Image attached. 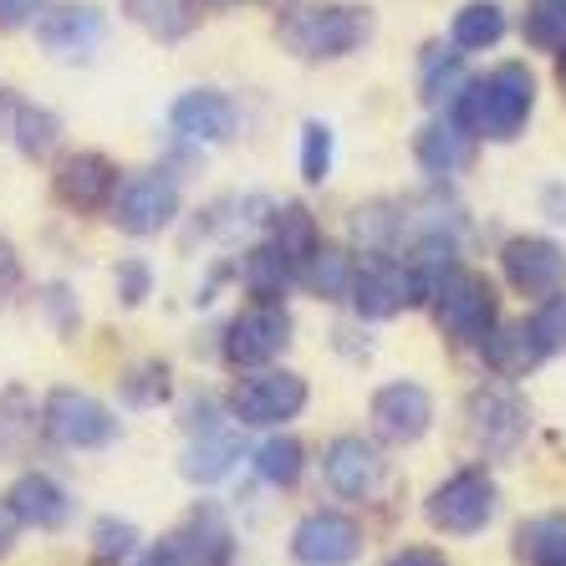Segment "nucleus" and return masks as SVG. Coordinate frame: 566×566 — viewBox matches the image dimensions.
Here are the masks:
<instances>
[{"mask_svg":"<svg viewBox=\"0 0 566 566\" xmlns=\"http://www.w3.org/2000/svg\"><path fill=\"white\" fill-rule=\"evenodd\" d=\"M454 113L464 118V128L474 138H490V144H511L521 138L536 113V72L526 62H501L490 66L485 77H470V87L460 93Z\"/></svg>","mask_w":566,"mask_h":566,"instance_id":"1","label":"nucleus"},{"mask_svg":"<svg viewBox=\"0 0 566 566\" xmlns=\"http://www.w3.org/2000/svg\"><path fill=\"white\" fill-rule=\"evenodd\" d=\"M423 276V302L434 306V322L464 347H480L490 332L501 327V302L485 276H474L460 261H439Z\"/></svg>","mask_w":566,"mask_h":566,"instance_id":"2","label":"nucleus"},{"mask_svg":"<svg viewBox=\"0 0 566 566\" xmlns=\"http://www.w3.org/2000/svg\"><path fill=\"white\" fill-rule=\"evenodd\" d=\"M276 31L291 56L337 62V56H353L373 36V11L353 6V0H312V6H286Z\"/></svg>","mask_w":566,"mask_h":566,"instance_id":"3","label":"nucleus"},{"mask_svg":"<svg viewBox=\"0 0 566 566\" xmlns=\"http://www.w3.org/2000/svg\"><path fill=\"white\" fill-rule=\"evenodd\" d=\"M306 398H312V388H306L302 373L245 368L240 382L230 388V419L240 429H281V423H291L306 409Z\"/></svg>","mask_w":566,"mask_h":566,"instance_id":"4","label":"nucleus"},{"mask_svg":"<svg viewBox=\"0 0 566 566\" xmlns=\"http://www.w3.org/2000/svg\"><path fill=\"white\" fill-rule=\"evenodd\" d=\"M118 434V413L82 388H52L41 398V439H52L56 449H107Z\"/></svg>","mask_w":566,"mask_h":566,"instance_id":"5","label":"nucleus"},{"mask_svg":"<svg viewBox=\"0 0 566 566\" xmlns=\"http://www.w3.org/2000/svg\"><path fill=\"white\" fill-rule=\"evenodd\" d=\"M353 312L363 322H388V316H403L409 306L423 302V276L413 261H398V255H368L353 276Z\"/></svg>","mask_w":566,"mask_h":566,"instance_id":"6","label":"nucleus"},{"mask_svg":"<svg viewBox=\"0 0 566 566\" xmlns=\"http://www.w3.org/2000/svg\"><path fill=\"white\" fill-rule=\"evenodd\" d=\"M495 511H501V490L485 470L449 474L444 485H434V495L423 501L429 526L444 531V536H474V531H485L495 521Z\"/></svg>","mask_w":566,"mask_h":566,"instance_id":"7","label":"nucleus"},{"mask_svg":"<svg viewBox=\"0 0 566 566\" xmlns=\"http://www.w3.org/2000/svg\"><path fill=\"white\" fill-rule=\"evenodd\" d=\"M291 312L281 302H255L245 312L230 316V327L220 337V357L230 363L235 373L245 368H265V363H276L281 353L291 347Z\"/></svg>","mask_w":566,"mask_h":566,"instance_id":"8","label":"nucleus"},{"mask_svg":"<svg viewBox=\"0 0 566 566\" xmlns=\"http://www.w3.org/2000/svg\"><path fill=\"white\" fill-rule=\"evenodd\" d=\"M113 224L123 235H158L179 220V179L169 169H138L118 185V199H113Z\"/></svg>","mask_w":566,"mask_h":566,"instance_id":"9","label":"nucleus"},{"mask_svg":"<svg viewBox=\"0 0 566 566\" xmlns=\"http://www.w3.org/2000/svg\"><path fill=\"white\" fill-rule=\"evenodd\" d=\"M296 566H353L363 556V526L343 511H312L291 531Z\"/></svg>","mask_w":566,"mask_h":566,"instance_id":"10","label":"nucleus"},{"mask_svg":"<svg viewBox=\"0 0 566 566\" xmlns=\"http://www.w3.org/2000/svg\"><path fill=\"white\" fill-rule=\"evenodd\" d=\"M107 36V15L87 0H72V6H46L36 21V41L41 52L56 56V62H93L97 46Z\"/></svg>","mask_w":566,"mask_h":566,"instance_id":"11","label":"nucleus"},{"mask_svg":"<svg viewBox=\"0 0 566 566\" xmlns=\"http://www.w3.org/2000/svg\"><path fill=\"white\" fill-rule=\"evenodd\" d=\"M322 474L327 485L343 495V501H373L378 485L388 480V460L382 449L363 434H337L327 449H322Z\"/></svg>","mask_w":566,"mask_h":566,"instance_id":"12","label":"nucleus"},{"mask_svg":"<svg viewBox=\"0 0 566 566\" xmlns=\"http://www.w3.org/2000/svg\"><path fill=\"white\" fill-rule=\"evenodd\" d=\"M373 434L382 444H419L429 434V423H434V398L423 382H382L378 394H373Z\"/></svg>","mask_w":566,"mask_h":566,"instance_id":"13","label":"nucleus"},{"mask_svg":"<svg viewBox=\"0 0 566 566\" xmlns=\"http://www.w3.org/2000/svg\"><path fill=\"white\" fill-rule=\"evenodd\" d=\"M118 164L97 148H82V154L62 158V169H56V199H62L72 214H103L113 210V199H118Z\"/></svg>","mask_w":566,"mask_h":566,"instance_id":"14","label":"nucleus"},{"mask_svg":"<svg viewBox=\"0 0 566 566\" xmlns=\"http://www.w3.org/2000/svg\"><path fill=\"white\" fill-rule=\"evenodd\" d=\"M169 123L189 144H230L240 128V107H235V97L220 93V87H189V93L174 97Z\"/></svg>","mask_w":566,"mask_h":566,"instance_id":"15","label":"nucleus"},{"mask_svg":"<svg viewBox=\"0 0 566 566\" xmlns=\"http://www.w3.org/2000/svg\"><path fill=\"white\" fill-rule=\"evenodd\" d=\"M501 271L521 296H546L566 286V251L546 235H515L501 245Z\"/></svg>","mask_w":566,"mask_h":566,"instance_id":"16","label":"nucleus"},{"mask_svg":"<svg viewBox=\"0 0 566 566\" xmlns=\"http://www.w3.org/2000/svg\"><path fill=\"white\" fill-rule=\"evenodd\" d=\"M474 144H480V138L464 128L460 113L444 107V113H434V118L419 128V138H413V158H419L423 174L449 179V174H464L474 164Z\"/></svg>","mask_w":566,"mask_h":566,"instance_id":"17","label":"nucleus"},{"mask_svg":"<svg viewBox=\"0 0 566 566\" xmlns=\"http://www.w3.org/2000/svg\"><path fill=\"white\" fill-rule=\"evenodd\" d=\"M464 413H470L474 444L490 449V454H511L526 439V403L511 388H480V394H470Z\"/></svg>","mask_w":566,"mask_h":566,"instance_id":"18","label":"nucleus"},{"mask_svg":"<svg viewBox=\"0 0 566 566\" xmlns=\"http://www.w3.org/2000/svg\"><path fill=\"white\" fill-rule=\"evenodd\" d=\"M6 495H11L21 526H31V531H62L66 521H72V495H66V485L52 480V474H41V470L21 474Z\"/></svg>","mask_w":566,"mask_h":566,"instance_id":"19","label":"nucleus"},{"mask_svg":"<svg viewBox=\"0 0 566 566\" xmlns=\"http://www.w3.org/2000/svg\"><path fill=\"white\" fill-rule=\"evenodd\" d=\"M179 552L189 556V566H224L235 552V531H230V515L214 501H199L185 515V531H179Z\"/></svg>","mask_w":566,"mask_h":566,"instance_id":"20","label":"nucleus"},{"mask_svg":"<svg viewBox=\"0 0 566 566\" xmlns=\"http://www.w3.org/2000/svg\"><path fill=\"white\" fill-rule=\"evenodd\" d=\"M245 454L235 429H205V434H189V449L185 460H179V474H185L189 485H220L224 474L235 470V460Z\"/></svg>","mask_w":566,"mask_h":566,"instance_id":"21","label":"nucleus"},{"mask_svg":"<svg viewBox=\"0 0 566 566\" xmlns=\"http://www.w3.org/2000/svg\"><path fill=\"white\" fill-rule=\"evenodd\" d=\"M123 15H128L138 31H148L154 41L174 46V41L195 36L199 0H123Z\"/></svg>","mask_w":566,"mask_h":566,"instance_id":"22","label":"nucleus"},{"mask_svg":"<svg viewBox=\"0 0 566 566\" xmlns=\"http://www.w3.org/2000/svg\"><path fill=\"white\" fill-rule=\"evenodd\" d=\"M470 87V72H464V52L454 46V52H444V46H423L419 56V97L434 113H444V107L460 103V93Z\"/></svg>","mask_w":566,"mask_h":566,"instance_id":"23","label":"nucleus"},{"mask_svg":"<svg viewBox=\"0 0 566 566\" xmlns=\"http://www.w3.org/2000/svg\"><path fill=\"white\" fill-rule=\"evenodd\" d=\"M36 434H41V413H36V403H31V394L21 382L0 388V460L6 464L27 460Z\"/></svg>","mask_w":566,"mask_h":566,"instance_id":"24","label":"nucleus"},{"mask_svg":"<svg viewBox=\"0 0 566 566\" xmlns=\"http://www.w3.org/2000/svg\"><path fill=\"white\" fill-rule=\"evenodd\" d=\"M480 353H485V363L501 373V378H526L541 357H546V353H541V343H536V332H531V322L495 327L485 343H480Z\"/></svg>","mask_w":566,"mask_h":566,"instance_id":"25","label":"nucleus"},{"mask_svg":"<svg viewBox=\"0 0 566 566\" xmlns=\"http://www.w3.org/2000/svg\"><path fill=\"white\" fill-rule=\"evenodd\" d=\"M353 276H357V261L343 245H316L302 261V286L312 296H322V302H347L353 296Z\"/></svg>","mask_w":566,"mask_h":566,"instance_id":"26","label":"nucleus"},{"mask_svg":"<svg viewBox=\"0 0 566 566\" xmlns=\"http://www.w3.org/2000/svg\"><path fill=\"white\" fill-rule=\"evenodd\" d=\"M291 281H302V276H296V265H291L276 245H255V251H245V261H240V286L251 291L255 302H286Z\"/></svg>","mask_w":566,"mask_h":566,"instance_id":"27","label":"nucleus"},{"mask_svg":"<svg viewBox=\"0 0 566 566\" xmlns=\"http://www.w3.org/2000/svg\"><path fill=\"white\" fill-rule=\"evenodd\" d=\"M505 31H511V21H505V11L495 6V0H470V6H460V11H454L449 41L470 56V52H490V46H501Z\"/></svg>","mask_w":566,"mask_h":566,"instance_id":"28","label":"nucleus"},{"mask_svg":"<svg viewBox=\"0 0 566 566\" xmlns=\"http://www.w3.org/2000/svg\"><path fill=\"white\" fill-rule=\"evenodd\" d=\"M271 245H276V251L296 265V276H302V261L322 245V224H316V214L306 210V205H281V210H271Z\"/></svg>","mask_w":566,"mask_h":566,"instance_id":"29","label":"nucleus"},{"mask_svg":"<svg viewBox=\"0 0 566 566\" xmlns=\"http://www.w3.org/2000/svg\"><path fill=\"white\" fill-rule=\"evenodd\" d=\"M515 556L526 566H566V515H531L515 526Z\"/></svg>","mask_w":566,"mask_h":566,"instance_id":"30","label":"nucleus"},{"mask_svg":"<svg viewBox=\"0 0 566 566\" xmlns=\"http://www.w3.org/2000/svg\"><path fill=\"white\" fill-rule=\"evenodd\" d=\"M11 144L21 148V158H52L56 144H62V118L52 107H36V103H15L11 113Z\"/></svg>","mask_w":566,"mask_h":566,"instance_id":"31","label":"nucleus"},{"mask_svg":"<svg viewBox=\"0 0 566 566\" xmlns=\"http://www.w3.org/2000/svg\"><path fill=\"white\" fill-rule=\"evenodd\" d=\"M118 398L128 403V409H158V403H169L174 398V368L169 363H158V357H148V363H138V368H128L118 378Z\"/></svg>","mask_w":566,"mask_h":566,"instance_id":"32","label":"nucleus"},{"mask_svg":"<svg viewBox=\"0 0 566 566\" xmlns=\"http://www.w3.org/2000/svg\"><path fill=\"white\" fill-rule=\"evenodd\" d=\"M302 470H306V449L291 434H271L261 449H255V474H261L265 485L291 490L302 480Z\"/></svg>","mask_w":566,"mask_h":566,"instance_id":"33","label":"nucleus"},{"mask_svg":"<svg viewBox=\"0 0 566 566\" xmlns=\"http://www.w3.org/2000/svg\"><path fill=\"white\" fill-rule=\"evenodd\" d=\"M521 36L531 52H566V0H531L521 15Z\"/></svg>","mask_w":566,"mask_h":566,"instance_id":"34","label":"nucleus"},{"mask_svg":"<svg viewBox=\"0 0 566 566\" xmlns=\"http://www.w3.org/2000/svg\"><path fill=\"white\" fill-rule=\"evenodd\" d=\"M138 526L123 521V515H103L93 526V566H123L138 556Z\"/></svg>","mask_w":566,"mask_h":566,"instance_id":"35","label":"nucleus"},{"mask_svg":"<svg viewBox=\"0 0 566 566\" xmlns=\"http://www.w3.org/2000/svg\"><path fill=\"white\" fill-rule=\"evenodd\" d=\"M302 179L306 185H327L332 179V128L322 118L302 123Z\"/></svg>","mask_w":566,"mask_h":566,"instance_id":"36","label":"nucleus"},{"mask_svg":"<svg viewBox=\"0 0 566 566\" xmlns=\"http://www.w3.org/2000/svg\"><path fill=\"white\" fill-rule=\"evenodd\" d=\"M531 332H536L541 353H566V286L546 291V302L536 306V316H531Z\"/></svg>","mask_w":566,"mask_h":566,"instance_id":"37","label":"nucleus"},{"mask_svg":"<svg viewBox=\"0 0 566 566\" xmlns=\"http://www.w3.org/2000/svg\"><path fill=\"white\" fill-rule=\"evenodd\" d=\"M113 286H118V302L123 306H144L148 296H154V271H148V261H118V276H113Z\"/></svg>","mask_w":566,"mask_h":566,"instance_id":"38","label":"nucleus"},{"mask_svg":"<svg viewBox=\"0 0 566 566\" xmlns=\"http://www.w3.org/2000/svg\"><path fill=\"white\" fill-rule=\"evenodd\" d=\"M41 306H46V316L56 322V332H62V337H72V332H77V302H72V291H66V286H46Z\"/></svg>","mask_w":566,"mask_h":566,"instance_id":"39","label":"nucleus"},{"mask_svg":"<svg viewBox=\"0 0 566 566\" xmlns=\"http://www.w3.org/2000/svg\"><path fill=\"white\" fill-rule=\"evenodd\" d=\"M46 0H0V31H21V27H36Z\"/></svg>","mask_w":566,"mask_h":566,"instance_id":"40","label":"nucleus"},{"mask_svg":"<svg viewBox=\"0 0 566 566\" xmlns=\"http://www.w3.org/2000/svg\"><path fill=\"white\" fill-rule=\"evenodd\" d=\"M15 291H21V261H15L11 240H0V312L11 306Z\"/></svg>","mask_w":566,"mask_h":566,"instance_id":"41","label":"nucleus"},{"mask_svg":"<svg viewBox=\"0 0 566 566\" xmlns=\"http://www.w3.org/2000/svg\"><path fill=\"white\" fill-rule=\"evenodd\" d=\"M205 429H220V403L214 398H195L185 409V434H205Z\"/></svg>","mask_w":566,"mask_h":566,"instance_id":"42","label":"nucleus"},{"mask_svg":"<svg viewBox=\"0 0 566 566\" xmlns=\"http://www.w3.org/2000/svg\"><path fill=\"white\" fill-rule=\"evenodd\" d=\"M15 536H21V515H15L11 495H0V562L15 552Z\"/></svg>","mask_w":566,"mask_h":566,"instance_id":"43","label":"nucleus"},{"mask_svg":"<svg viewBox=\"0 0 566 566\" xmlns=\"http://www.w3.org/2000/svg\"><path fill=\"white\" fill-rule=\"evenodd\" d=\"M382 566H449V562L434 552V546H403V552H394Z\"/></svg>","mask_w":566,"mask_h":566,"instance_id":"44","label":"nucleus"},{"mask_svg":"<svg viewBox=\"0 0 566 566\" xmlns=\"http://www.w3.org/2000/svg\"><path fill=\"white\" fill-rule=\"evenodd\" d=\"M138 566H189V556L179 552V546H154V552H148Z\"/></svg>","mask_w":566,"mask_h":566,"instance_id":"45","label":"nucleus"},{"mask_svg":"<svg viewBox=\"0 0 566 566\" xmlns=\"http://www.w3.org/2000/svg\"><path fill=\"white\" fill-rule=\"evenodd\" d=\"M556 87H562V97H566V52H556Z\"/></svg>","mask_w":566,"mask_h":566,"instance_id":"46","label":"nucleus"},{"mask_svg":"<svg viewBox=\"0 0 566 566\" xmlns=\"http://www.w3.org/2000/svg\"><path fill=\"white\" fill-rule=\"evenodd\" d=\"M205 6H220V11H230V6H245V0H205Z\"/></svg>","mask_w":566,"mask_h":566,"instance_id":"47","label":"nucleus"}]
</instances>
